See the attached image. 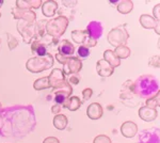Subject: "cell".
<instances>
[{"label":"cell","mask_w":160,"mask_h":143,"mask_svg":"<svg viewBox=\"0 0 160 143\" xmlns=\"http://www.w3.org/2000/svg\"><path fill=\"white\" fill-rule=\"evenodd\" d=\"M133 8V3L130 0H124V1H121L118 3V11L122 14H127V13H130L132 11Z\"/></svg>","instance_id":"484cf974"},{"label":"cell","mask_w":160,"mask_h":143,"mask_svg":"<svg viewBox=\"0 0 160 143\" xmlns=\"http://www.w3.org/2000/svg\"><path fill=\"white\" fill-rule=\"evenodd\" d=\"M159 9H160V4L158 3L156 7L154 8V10H153V14H154V18L156 20H160V11H159Z\"/></svg>","instance_id":"e575fe53"},{"label":"cell","mask_w":160,"mask_h":143,"mask_svg":"<svg viewBox=\"0 0 160 143\" xmlns=\"http://www.w3.org/2000/svg\"><path fill=\"white\" fill-rule=\"evenodd\" d=\"M58 51V54H60L61 56L68 58V57H72L74 54L75 47L68 40H62V42H60V45H59Z\"/></svg>","instance_id":"9a60e30c"},{"label":"cell","mask_w":160,"mask_h":143,"mask_svg":"<svg viewBox=\"0 0 160 143\" xmlns=\"http://www.w3.org/2000/svg\"><path fill=\"white\" fill-rule=\"evenodd\" d=\"M1 4H3V0H0V6H1Z\"/></svg>","instance_id":"60d3db41"},{"label":"cell","mask_w":160,"mask_h":143,"mask_svg":"<svg viewBox=\"0 0 160 143\" xmlns=\"http://www.w3.org/2000/svg\"><path fill=\"white\" fill-rule=\"evenodd\" d=\"M117 2H118V0H110V3H112V4L117 3Z\"/></svg>","instance_id":"ab89813d"},{"label":"cell","mask_w":160,"mask_h":143,"mask_svg":"<svg viewBox=\"0 0 160 143\" xmlns=\"http://www.w3.org/2000/svg\"><path fill=\"white\" fill-rule=\"evenodd\" d=\"M68 84H78L80 82V76H77L76 74L74 75H69L68 78Z\"/></svg>","instance_id":"1f68e13d"},{"label":"cell","mask_w":160,"mask_h":143,"mask_svg":"<svg viewBox=\"0 0 160 143\" xmlns=\"http://www.w3.org/2000/svg\"><path fill=\"white\" fill-rule=\"evenodd\" d=\"M68 118H66L64 114H57L53 118V126L56 127L58 130H63L65 129V127L68 126Z\"/></svg>","instance_id":"603a6c76"},{"label":"cell","mask_w":160,"mask_h":143,"mask_svg":"<svg viewBox=\"0 0 160 143\" xmlns=\"http://www.w3.org/2000/svg\"><path fill=\"white\" fill-rule=\"evenodd\" d=\"M58 10V3L53 0H48L42 3V12L46 17H52Z\"/></svg>","instance_id":"e0dca14e"},{"label":"cell","mask_w":160,"mask_h":143,"mask_svg":"<svg viewBox=\"0 0 160 143\" xmlns=\"http://www.w3.org/2000/svg\"><path fill=\"white\" fill-rule=\"evenodd\" d=\"M48 88H50L48 77H41L33 82V89L37 91H42V90L48 89Z\"/></svg>","instance_id":"cb8c5ba5"},{"label":"cell","mask_w":160,"mask_h":143,"mask_svg":"<svg viewBox=\"0 0 160 143\" xmlns=\"http://www.w3.org/2000/svg\"><path fill=\"white\" fill-rule=\"evenodd\" d=\"M135 85V93L140 95L141 97H152L156 92H159L158 82L154 79L153 76L144 75L141 76L133 84Z\"/></svg>","instance_id":"6da1fadb"},{"label":"cell","mask_w":160,"mask_h":143,"mask_svg":"<svg viewBox=\"0 0 160 143\" xmlns=\"http://www.w3.org/2000/svg\"><path fill=\"white\" fill-rule=\"evenodd\" d=\"M138 132V126L136 123L131 121H127L122 124L121 126V134L125 138H133Z\"/></svg>","instance_id":"7c38bea8"},{"label":"cell","mask_w":160,"mask_h":143,"mask_svg":"<svg viewBox=\"0 0 160 143\" xmlns=\"http://www.w3.org/2000/svg\"><path fill=\"white\" fill-rule=\"evenodd\" d=\"M0 17H1V12H0Z\"/></svg>","instance_id":"7bdbcfd3"},{"label":"cell","mask_w":160,"mask_h":143,"mask_svg":"<svg viewBox=\"0 0 160 143\" xmlns=\"http://www.w3.org/2000/svg\"><path fill=\"white\" fill-rule=\"evenodd\" d=\"M89 35H88L87 30H74L72 31V40L76 44H80V46L83 45L88 40Z\"/></svg>","instance_id":"44dd1931"},{"label":"cell","mask_w":160,"mask_h":143,"mask_svg":"<svg viewBox=\"0 0 160 143\" xmlns=\"http://www.w3.org/2000/svg\"><path fill=\"white\" fill-rule=\"evenodd\" d=\"M48 80H49L50 88L56 89L57 87H59L60 84H62L64 81H66V78H65V75H64V73L62 69H53L49 74V76H48Z\"/></svg>","instance_id":"ba28073f"},{"label":"cell","mask_w":160,"mask_h":143,"mask_svg":"<svg viewBox=\"0 0 160 143\" xmlns=\"http://www.w3.org/2000/svg\"><path fill=\"white\" fill-rule=\"evenodd\" d=\"M77 54H78V56L80 58H88V57L90 56V49L86 47V46L81 45L77 49Z\"/></svg>","instance_id":"f1b7e54d"},{"label":"cell","mask_w":160,"mask_h":143,"mask_svg":"<svg viewBox=\"0 0 160 143\" xmlns=\"http://www.w3.org/2000/svg\"><path fill=\"white\" fill-rule=\"evenodd\" d=\"M62 3H63L64 6H65V7H68V8H71V7H74V6H76V4H77V1L68 2V0H65V1H62Z\"/></svg>","instance_id":"f35d334b"},{"label":"cell","mask_w":160,"mask_h":143,"mask_svg":"<svg viewBox=\"0 0 160 143\" xmlns=\"http://www.w3.org/2000/svg\"><path fill=\"white\" fill-rule=\"evenodd\" d=\"M93 143H111L110 138L108 136H105V135H99L94 139Z\"/></svg>","instance_id":"f546056e"},{"label":"cell","mask_w":160,"mask_h":143,"mask_svg":"<svg viewBox=\"0 0 160 143\" xmlns=\"http://www.w3.org/2000/svg\"><path fill=\"white\" fill-rule=\"evenodd\" d=\"M1 108H2V106H1V103H0V112H1Z\"/></svg>","instance_id":"b9f144b4"},{"label":"cell","mask_w":160,"mask_h":143,"mask_svg":"<svg viewBox=\"0 0 160 143\" xmlns=\"http://www.w3.org/2000/svg\"><path fill=\"white\" fill-rule=\"evenodd\" d=\"M104 110H102V105L98 103H92L89 105V107L87 109V114L91 120H98L102 116Z\"/></svg>","instance_id":"5bb4252c"},{"label":"cell","mask_w":160,"mask_h":143,"mask_svg":"<svg viewBox=\"0 0 160 143\" xmlns=\"http://www.w3.org/2000/svg\"><path fill=\"white\" fill-rule=\"evenodd\" d=\"M87 32L90 38L97 41L102 35V26L99 22H91L87 27Z\"/></svg>","instance_id":"30bf717a"},{"label":"cell","mask_w":160,"mask_h":143,"mask_svg":"<svg viewBox=\"0 0 160 143\" xmlns=\"http://www.w3.org/2000/svg\"><path fill=\"white\" fill-rule=\"evenodd\" d=\"M28 2H29V6L31 9H38L43 3L42 0H28Z\"/></svg>","instance_id":"d6a6232c"},{"label":"cell","mask_w":160,"mask_h":143,"mask_svg":"<svg viewBox=\"0 0 160 143\" xmlns=\"http://www.w3.org/2000/svg\"><path fill=\"white\" fill-rule=\"evenodd\" d=\"M43 143H60V141L56 137H48L44 140Z\"/></svg>","instance_id":"8d00e7d4"},{"label":"cell","mask_w":160,"mask_h":143,"mask_svg":"<svg viewBox=\"0 0 160 143\" xmlns=\"http://www.w3.org/2000/svg\"><path fill=\"white\" fill-rule=\"evenodd\" d=\"M139 116L143 120L144 122H152L155 121L157 118H158V110L151 107H148V106H143L139 109Z\"/></svg>","instance_id":"8fae6325"},{"label":"cell","mask_w":160,"mask_h":143,"mask_svg":"<svg viewBox=\"0 0 160 143\" xmlns=\"http://www.w3.org/2000/svg\"><path fill=\"white\" fill-rule=\"evenodd\" d=\"M138 143H159V135H156V130H144Z\"/></svg>","instance_id":"2e32d148"},{"label":"cell","mask_w":160,"mask_h":143,"mask_svg":"<svg viewBox=\"0 0 160 143\" xmlns=\"http://www.w3.org/2000/svg\"><path fill=\"white\" fill-rule=\"evenodd\" d=\"M113 53L115 54V56L118 57V59H126L130 56V48L127 47L126 45H120L118 47H115L114 51Z\"/></svg>","instance_id":"d4e9b609"},{"label":"cell","mask_w":160,"mask_h":143,"mask_svg":"<svg viewBox=\"0 0 160 143\" xmlns=\"http://www.w3.org/2000/svg\"><path fill=\"white\" fill-rule=\"evenodd\" d=\"M53 56L47 54L44 57H33L28 59L26 62V69L31 73H41L46 69H49L53 65Z\"/></svg>","instance_id":"7a4b0ae2"},{"label":"cell","mask_w":160,"mask_h":143,"mask_svg":"<svg viewBox=\"0 0 160 143\" xmlns=\"http://www.w3.org/2000/svg\"><path fill=\"white\" fill-rule=\"evenodd\" d=\"M17 30L22 34V40L26 44H29L33 36L35 35V24L27 23L25 20H19L17 23Z\"/></svg>","instance_id":"5b68a950"},{"label":"cell","mask_w":160,"mask_h":143,"mask_svg":"<svg viewBox=\"0 0 160 143\" xmlns=\"http://www.w3.org/2000/svg\"><path fill=\"white\" fill-rule=\"evenodd\" d=\"M81 105L82 100H80L78 96H69L65 103H64L63 107L68 108L69 111H76L81 107Z\"/></svg>","instance_id":"ffe728a7"},{"label":"cell","mask_w":160,"mask_h":143,"mask_svg":"<svg viewBox=\"0 0 160 143\" xmlns=\"http://www.w3.org/2000/svg\"><path fill=\"white\" fill-rule=\"evenodd\" d=\"M61 111V106H59V105H53L52 107H51V112H52L53 114H59V112Z\"/></svg>","instance_id":"74e56055"},{"label":"cell","mask_w":160,"mask_h":143,"mask_svg":"<svg viewBox=\"0 0 160 143\" xmlns=\"http://www.w3.org/2000/svg\"><path fill=\"white\" fill-rule=\"evenodd\" d=\"M55 58L57 61L59 62V63H61V64H64L65 63V61H66V57H63V56H61L60 54H56V56H55Z\"/></svg>","instance_id":"d590c367"},{"label":"cell","mask_w":160,"mask_h":143,"mask_svg":"<svg viewBox=\"0 0 160 143\" xmlns=\"http://www.w3.org/2000/svg\"><path fill=\"white\" fill-rule=\"evenodd\" d=\"M31 50L33 54H37V57H44L48 54L47 47H46L45 43L40 40H35L31 45Z\"/></svg>","instance_id":"d6986e66"},{"label":"cell","mask_w":160,"mask_h":143,"mask_svg":"<svg viewBox=\"0 0 160 143\" xmlns=\"http://www.w3.org/2000/svg\"><path fill=\"white\" fill-rule=\"evenodd\" d=\"M133 95H136L135 93V85L131 80H127L124 82L122 90H121V100H126V98H131Z\"/></svg>","instance_id":"ac0fdd59"},{"label":"cell","mask_w":160,"mask_h":143,"mask_svg":"<svg viewBox=\"0 0 160 143\" xmlns=\"http://www.w3.org/2000/svg\"><path fill=\"white\" fill-rule=\"evenodd\" d=\"M96 71L97 74L102 77H110L114 72V69L110 65L108 62H106L104 59L99 60L96 64Z\"/></svg>","instance_id":"4fadbf2b"},{"label":"cell","mask_w":160,"mask_h":143,"mask_svg":"<svg viewBox=\"0 0 160 143\" xmlns=\"http://www.w3.org/2000/svg\"><path fill=\"white\" fill-rule=\"evenodd\" d=\"M68 26V19L64 16H58L46 23V33L53 38H59L65 32Z\"/></svg>","instance_id":"3957f363"},{"label":"cell","mask_w":160,"mask_h":143,"mask_svg":"<svg viewBox=\"0 0 160 143\" xmlns=\"http://www.w3.org/2000/svg\"><path fill=\"white\" fill-rule=\"evenodd\" d=\"M104 60L106 62L110 64L111 66L114 69V67H118L121 65V60L115 56V54L113 53V50H110V49H107L104 53Z\"/></svg>","instance_id":"7402d4cb"},{"label":"cell","mask_w":160,"mask_h":143,"mask_svg":"<svg viewBox=\"0 0 160 143\" xmlns=\"http://www.w3.org/2000/svg\"><path fill=\"white\" fill-rule=\"evenodd\" d=\"M140 24L143 28L145 29H154L156 31L157 34L160 33L159 27H160V23L158 20H156L153 16L148 14H142L140 16Z\"/></svg>","instance_id":"9c48e42d"},{"label":"cell","mask_w":160,"mask_h":143,"mask_svg":"<svg viewBox=\"0 0 160 143\" xmlns=\"http://www.w3.org/2000/svg\"><path fill=\"white\" fill-rule=\"evenodd\" d=\"M82 62L77 57H68L65 63L63 64V73L64 75H74L81 71Z\"/></svg>","instance_id":"8992f818"},{"label":"cell","mask_w":160,"mask_h":143,"mask_svg":"<svg viewBox=\"0 0 160 143\" xmlns=\"http://www.w3.org/2000/svg\"><path fill=\"white\" fill-rule=\"evenodd\" d=\"M12 15L14 16V18L20 20H25L27 23H33L37 18V14L32 11V10H22L18 8L15 7L12 10Z\"/></svg>","instance_id":"52a82bcc"},{"label":"cell","mask_w":160,"mask_h":143,"mask_svg":"<svg viewBox=\"0 0 160 143\" xmlns=\"http://www.w3.org/2000/svg\"><path fill=\"white\" fill-rule=\"evenodd\" d=\"M7 36H8V46H9V49L10 50H13L14 48L17 47L18 41H17V38H15L14 35H12L11 33H7Z\"/></svg>","instance_id":"83f0119b"},{"label":"cell","mask_w":160,"mask_h":143,"mask_svg":"<svg viewBox=\"0 0 160 143\" xmlns=\"http://www.w3.org/2000/svg\"><path fill=\"white\" fill-rule=\"evenodd\" d=\"M128 38H129V34L126 30V24H124L110 31L108 34V42L110 45L118 47L120 45H125Z\"/></svg>","instance_id":"277c9868"},{"label":"cell","mask_w":160,"mask_h":143,"mask_svg":"<svg viewBox=\"0 0 160 143\" xmlns=\"http://www.w3.org/2000/svg\"><path fill=\"white\" fill-rule=\"evenodd\" d=\"M146 106L148 107H151V108H158L160 106V96H159V92H157L156 95L152 96L146 100Z\"/></svg>","instance_id":"4316f807"},{"label":"cell","mask_w":160,"mask_h":143,"mask_svg":"<svg viewBox=\"0 0 160 143\" xmlns=\"http://www.w3.org/2000/svg\"><path fill=\"white\" fill-rule=\"evenodd\" d=\"M92 95H93V90L90 89V88H87V89H84L82 91V98H83V101L89 100L90 98L92 97Z\"/></svg>","instance_id":"4dcf8cb0"},{"label":"cell","mask_w":160,"mask_h":143,"mask_svg":"<svg viewBox=\"0 0 160 143\" xmlns=\"http://www.w3.org/2000/svg\"><path fill=\"white\" fill-rule=\"evenodd\" d=\"M148 64L151 66H154V67H157V69H158L159 67V56H154L153 58H151Z\"/></svg>","instance_id":"836d02e7"}]
</instances>
